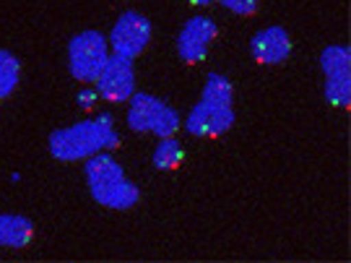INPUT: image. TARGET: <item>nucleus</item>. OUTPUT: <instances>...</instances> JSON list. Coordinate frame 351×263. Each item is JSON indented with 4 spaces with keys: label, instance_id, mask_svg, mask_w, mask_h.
<instances>
[{
    "label": "nucleus",
    "instance_id": "6e6552de",
    "mask_svg": "<svg viewBox=\"0 0 351 263\" xmlns=\"http://www.w3.org/2000/svg\"><path fill=\"white\" fill-rule=\"evenodd\" d=\"M185 126L193 136L198 138H216L224 136L229 128L234 126V110L226 102H213L201 97V102L190 110Z\"/></svg>",
    "mask_w": 351,
    "mask_h": 263
},
{
    "label": "nucleus",
    "instance_id": "423d86ee",
    "mask_svg": "<svg viewBox=\"0 0 351 263\" xmlns=\"http://www.w3.org/2000/svg\"><path fill=\"white\" fill-rule=\"evenodd\" d=\"M151 42V21L138 11H128L117 19V24L112 26L110 34V45H112L114 55L120 58H138L146 52Z\"/></svg>",
    "mask_w": 351,
    "mask_h": 263
},
{
    "label": "nucleus",
    "instance_id": "f257e3e1",
    "mask_svg": "<svg viewBox=\"0 0 351 263\" xmlns=\"http://www.w3.org/2000/svg\"><path fill=\"white\" fill-rule=\"evenodd\" d=\"M50 154L60 162H84L99 151L120 146V133L114 130L112 117L101 115L94 120H81L71 128H58L47 141Z\"/></svg>",
    "mask_w": 351,
    "mask_h": 263
},
{
    "label": "nucleus",
    "instance_id": "4468645a",
    "mask_svg": "<svg viewBox=\"0 0 351 263\" xmlns=\"http://www.w3.org/2000/svg\"><path fill=\"white\" fill-rule=\"evenodd\" d=\"M203 97L213 102H226V104H232V100H234V87H232V81L224 78L221 73H211L206 78Z\"/></svg>",
    "mask_w": 351,
    "mask_h": 263
},
{
    "label": "nucleus",
    "instance_id": "9b49d317",
    "mask_svg": "<svg viewBox=\"0 0 351 263\" xmlns=\"http://www.w3.org/2000/svg\"><path fill=\"white\" fill-rule=\"evenodd\" d=\"M34 238V227L26 216L0 214V245L5 248H26Z\"/></svg>",
    "mask_w": 351,
    "mask_h": 263
},
{
    "label": "nucleus",
    "instance_id": "2eb2a0df",
    "mask_svg": "<svg viewBox=\"0 0 351 263\" xmlns=\"http://www.w3.org/2000/svg\"><path fill=\"white\" fill-rule=\"evenodd\" d=\"M219 3L237 16H252L261 5V0H219Z\"/></svg>",
    "mask_w": 351,
    "mask_h": 263
},
{
    "label": "nucleus",
    "instance_id": "7ed1b4c3",
    "mask_svg": "<svg viewBox=\"0 0 351 263\" xmlns=\"http://www.w3.org/2000/svg\"><path fill=\"white\" fill-rule=\"evenodd\" d=\"M128 126L136 133H154L159 138H172L180 128V115L167 102L151 94H133L128 107Z\"/></svg>",
    "mask_w": 351,
    "mask_h": 263
},
{
    "label": "nucleus",
    "instance_id": "dca6fc26",
    "mask_svg": "<svg viewBox=\"0 0 351 263\" xmlns=\"http://www.w3.org/2000/svg\"><path fill=\"white\" fill-rule=\"evenodd\" d=\"M97 100H99V91H91L88 87L78 94V104H81L84 110H94V107H97Z\"/></svg>",
    "mask_w": 351,
    "mask_h": 263
},
{
    "label": "nucleus",
    "instance_id": "ddd939ff",
    "mask_svg": "<svg viewBox=\"0 0 351 263\" xmlns=\"http://www.w3.org/2000/svg\"><path fill=\"white\" fill-rule=\"evenodd\" d=\"M21 78V63L8 50H0V100L11 97Z\"/></svg>",
    "mask_w": 351,
    "mask_h": 263
},
{
    "label": "nucleus",
    "instance_id": "20e7f679",
    "mask_svg": "<svg viewBox=\"0 0 351 263\" xmlns=\"http://www.w3.org/2000/svg\"><path fill=\"white\" fill-rule=\"evenodd\" d=\"M107 58H110L107 39L99 32H91V29L81 32L68 45V68H71V76L81 84H94Z\"/></svg>",
    "mask_w": 351,
    "mask_h": 263
},
{
    "label": "nucleus",
    "instance_id": "39448f33",
    "mask_svg": "<svg viewBox=\"0 0 351 263\" xmlns=\"http://www.w3.org/2000/svg\"><path fill=\"white\" fill-rule=\"evenodd\" d=\"M323 73H326V97L330 107H349L351 100V55L341 45H330L323 58Z\"/></svg>",
    "mask_w": 351,
    "mask_h": 263
},
{
    "label": "nucleus",
    "instance_id": "f03ea898",
    "mask_svg": "<svg viewBox=\"0 0 351 263\" xmlns=\"http://www.w3.org/2000/svg\"><path fill=\"white\" fill-rule=\"evenodd\" d=\"M86 185L94 201L112 211H130L141 201L138 188L125 177L123 167L101 151L86 159Z\"/></svg>",
    "mask_w": 351,
    "mask_h": 263
},
{
    "label": "nucleus",
    "instance_id": "1a4fd4ad",
    "mask_svg": "<svg viewBox=\"0 0 351 263\" xmlns=\"http://www.w3.org/2000/svg\"><path fill=\"white\" fill-rule=\"evenodd\" d=\"M216 34H219V29L206 16H193L190 21H185V26L180 29V37H177V52H180L182 63H203L216 42Z\"/></svg>",
    "mask_w": 351,
    "mask_h": 263
},
{
    "label": "nucleus",
    "instance_id": "f3484780",
    "mask_svg": "<svg viewBox=\"0 0 351 263\" xmlns=\"http://www.w3.org/2000/svg\"><path fill=\"white\" fill-rule=\"evenodd\" d=\"M193 5H211V3H219V0H188Z\"/></svg>",
    "mask_w": 351,
    "mask_h": 263
},
{
    "label": "nucleus",
    "instance_id": "9d476101",
    "mask_svg": "<svg viewBox=\"0 0 351 263\" xmlns=\"http://www.w3.org/2000/svg\"><path fill=\"white\" fill-rule=\"evenodd\" d=\"M291 47L294 42L281 26H265L250 39L252 60H258L261 65H281L291 55Z\"/></svg>",
    "mask_w": 351,
    "mask_h": 263
},
{
    "label": "nucleus",
    "instance_id": "0eeeda50",
    "mask_svg": "<svg viewBox=\"0 0 351 263\" xmlns=\"http://www.w3.org/2000/svg\"><path fill=\"white\" fill-rule=\"evenodd\" d=\"M97 91L99 100L107 102H128L136 94V71L128 58L120 55H110L107 63L101 65L99 76H97Z\"/></svg>",
    "mask_w": 351,
    "mask_h": 263
},
{
    "label": "nucleus",
    "instance_id": "f8f14e48",
    "mask_svg": "<svg viewBox=\"0 0 351 263\" xmlns=\"http://www.w3.org/2000/svg\"><path fill=\"white\" fill-rule=\"evenodd\" d=\"M182 159H185V151H182V146L177 144L175 138H162V144L154 149V157H151L154 167L162 170V172L177 170L182 164Z\"/></svg>",
    "mask_w": 351,
    "mask_h": 263
}]
</instances>
